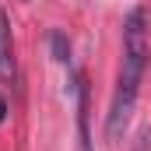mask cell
I'll use <instances>...</instances> for the list:
<instances>
[{"label":"cell","instance_id":"6da1fadb","mask_svg":"<svg viewBox=\"0 0 151 151\" xmlns=\"http://www.w3.org/2000/svg\"><path fill=\"white\" fill-rule=\"evenodd\" d=\"M144 70H148V14L137 7L123 21V67H119V81H116L113 102H109V116H106L109 141L123 137L134 116V106H137V95H141Z\"/></svg>","mask_w":151,"mask_h":151},{"label":"cell","instance_id":"7a4b0ae2","mask_svg":"<svg viewBox=\"0 0 151 151\" xmlns=\"http://www.w3.org/2000/svg\"><path fill=\"white\" fill-rule=\"evenodd\" d=\"M77 134H81V151H91V134H88V88L84 77L77 74Z\"/></svg>","mask_w":151,"mask_h":151},{"label":"cell","instance_id":"3957f363","mask_svg":"<svg viewBox=\"0 0 151 151\" xmlns=\"http://www.w3.org/2000/svg\"><path fill=\"white\" fill-rule=\"evenodd\" d=\"M49 46H53V60H56V63H67V60H70V42H67L63 32H53V35H49Z\"/></svg>","mask_w":151,"mask_h":151},{"label":"cell","instance_id":"277c9868","mask_svg":"<svg viewBox=\"0 0 151 151\" xmlns=\"http://www.w3.org/2000/svg\"><path fill=\"white\" fill-rule=\"evenodd\" d=\"M0 119H4V102H0Z\"/></svg>","mask_w":151,"mask_h":151}]
</instances>
